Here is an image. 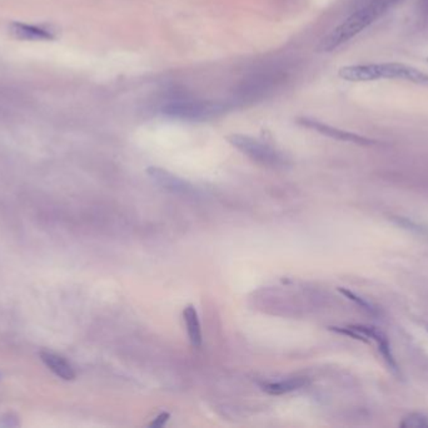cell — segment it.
<instances>
[{
    "label": "cell",
    "mask_w": 428,
    "mask_h": 428,
    "mask_svg": "<svg viewBox=\"0 0 428 428\" xmlns=\"http://www.w3.org/2000/svg\"><path fill=\"white\" fill-rule=\"evenodd\" d=\"M401 1L402 0H372L371 3L349 16L344 23L339 24L337 28L322 42L320 49L328 53L337 49L338 47L344 46V43L353 39L355 35L362 33L394 6L400 4Z\"/></svg>",
    "instance_id": "1"
},
{
    "label": "cell",
    "mask_w": 428,
    "mask_h": 428,
    "mask_svg": "<svg viewBox=\"0 0 428 428\" xmlns=\"http://www.w3.org/2000/svg\"><path fill=\"white\" fill-rule=\"evenodd\" d=\"M339 78L348 82H373L378 80H398L417 86L428 87V75L411 66L402 63L357 64L346 66L338 71Z\"/></svg>",
    "instance_id": "2"
},
{
    "label": "cell",
    "mask_w": 428,
    "mask_h": 428,
    "mask_svg": "<svg viewBox=\"0 0 428 428\" xmlns=\"http://www.w3.org/2000/svg\"><path fill=\"white\" fill-rule=\"evenodd\" d=\"M233 147L248 156L251 160L268 167H281L286 164L283 154L270 145L246 135H231L227 137Z\"/></svg>",
    "instance_id": "3"
},
{
    "label": "cell",
    "mask_w": 428,
    "mask_h": 428,
    "mask_svg": "<svg viewBox=\"0 0 428 428\" xmlns=\"http://www.w3.org/2000/svg\"><path fill=\"white\" fill-rule=\"evenodd\" d=\"M222 111V107L217 103L197 99H175L167 103L163 107V112L170 117L186 121L207 120L214 114Z\"/></svg>",
    "instance_id": "4"
},
{
    "label": "cell",
    "mask_w": 428,
    "mask_h": 428,
    "mask_svg": "<svg viewBox=\"0 0 428 428\" xmlns=\"http://www.w3.org/2000/svg\"><path fill=\"white\" fill-rule=\"evenodd\" d=\"M297 122L306 128H310V130L321 133L323 136L337 140V141H342V142L353 143L357 146H363V147H372V146L378 143L376 140L360 136V135H357L353 132L344 131V130H339L337 127L329 126V125H326L323 122L307 118V117L298 118Z\"/></svg>",
    "instance_id": "5"
},
{
    "label": "cell",
    "mask_w": 428,
    "mask_h": 428,
    "mask_svg": "<svg viewBox=\"0 0 428 428\" xmlns=\"http://www.w3.org/2000/svg\"><path fill=\"white\" fill-rule=\"evenodd\" d=\"M148 175L151 176L153 181L159 185L160 188L172 191L175 194L189 195L194 192L193 186L186 181H183L180 177L175 176L173 173L158 169V167H149Z\"/></svg>",
    "instance_id": "6"
},
{
    "label": "cell",
    "mask_w": 428,
    "mask_h": 428,
    "mask_svg": "<svg viewBox=\"0 0 428 428\" xmlns=\"http://www.w3.org/2000/svg\"><path fill=\"white\" fill-rule=\"evenodd\" d=\"M9 32L17 39L32 40V42H45L56 38L51 29L43 28L39 25L27 23H13L9 27Z\"/></svg>",
    "instance_id": "7"
},
{
    "label": "cell",
    "mask_w": 428,
    "mask_h": 428,
    "mask_svg": "<svg viewBox=\"0 0 428 428\" xmlns=\"http://www.w3.org/2000/svg\"><path fill=\"white\" fill-rule=\"evenodd\" d=\"M40 360H43L44 365L58 377L62 378L64 381L75 379V372H74L73 367L61 355L49 352V350H43V352H40Z\"/></svg>",
    "instance_id": "8"
},
{
    "label": "cell",
    "mask_w": 428,
    "mask_h": 428,
    "mask_svg": "<svg viewBox=\"0 0 428 428\" xmlns=\"http://www.w3.org/2000/svg\"><path fill=\"white\" fill-rule=\"evenodd\" d=\"M184 322H186L188 338L193 348H201L202 347L203 338L202 329H201V322L198 318V313L193 305H188L183 312Z\"/></svg>",
    "instance_id": "9"
},
{
    "label": "cell",
    "mask_w": 428,
    "mask_h": 428,
    "mask_svg": "<svg viewBox=\"0 0 428 428\" xmlns=\"http://www.w3.org/2000/svg\"><path fill=\"white\" fill-rule=\"evenodd\" d=\"M307 383L308 382L304 378H289L286 381H278V382L262 383L260 387L265 393L281 396V394H287L293 391L303 389L304 386H307Z\"/></svg>",
    "instance_id": "10"
},
{
    "label": "cell",
    "mask_w": 428,
    "mask_h": 428,
    "mask_svg": "<svg viewBox=\"0 0 428 428\" xmlns=\"http://www.w3.org/2000/svg\"><path fill=\"white\" fill-rule=\"evenodd\" d=\"M374 342L377 344L378 352L382 355L386 365H389V369L394 372V374H400V368H398L397 360H396L394 353H392V348H391V344H389L387 336L382 331L379 334V337Z\"/></svg>",
    "instance_id": "11"
},
{
    "label": "cell",
    "mask_w": 428,
    "mask_h": 428,
    "mask_svg": "<svg viewBox=\"0 0 428 428\" xmlns=\"http://www.w3.org/2000/svg\"><path fill=\"white\" fill-rule=\"evenodd\" d=\"M338 291L344 295V297L349 299L351 302H355V305H358L360 308L366 310L367 313H371V314H377V309L376 307L371 304L370 302H367L365 298L360 297L358 294H355V291H349V289H344V288H338Z\"/></svg>",
    "instance_id": "12"
},
{
    "label": "cell",
    "mask_w": 428,
    "mask_h": 428,
    "mask_svg": "<svg viewBox=\"0 0 428 428\" xmlns=\"http://www.w3.org/2000/svg\"><path fill=\"white\" fill-rule=\"evenodd\" d=\"M400 427L402 428H424L428 427V417L421 412H412L410 415L403 417L401 421Z\"/></svg>",
    "instance_id": "13"
},
{
    "label": "cell",
    "mask_w": 428,
    "mask_h": 428,
    "mask_svg": "<svg viewBox=\"0 0 428 428\" xmlns=\"http://www.w3.org/2000/svg\"><path fill=\"white\" fill-rule=\"evenodd\" d=\"M169 417H170V415H169L168 412H163V413H160L157 418H154V421H153L152 423H149V427H163L164 424L168 422Z\"/></svg>",
    "instance_id": "14"
},
{
    "label": "cell",
    "mask_w": 428,
    "mask_h": 428,
    "mask_svg": "<svg viewBox=\"0 0 428 428\" xmlns=\"http://www.w3.org/2000/svg\"><path fill=\"white\" fill-rule=\"evenodd\" d=\"M394 220V223L398 224L401 226H403L405 228H411V230H417V231H420V228L417 226L416 224L412 223L411 220H408V219H405V217H392Z\"/></svg>",
    "instance_id": "15"
},
{
    "label": "cell",
    "mask_w": 428,
    "mask_h": 428,
    "mask_svg": "<svg viewBox=\"0 0 428 428\" xmlns=\"http://www.w3.org/2000/svg\"><path fill=\"white\" fill-rule=\"evenodd\" d=\"M427 331H428V326H427Z\"/></svg>",
    "instance_id": "16"
},
{
    "label": "cell",
    "mask_w": 428,
    "mask_h": 428,
    "mask_svg": "<svg viewBox=\"0 0 428 428\" xmlns=\"http://www.w3.org/2000/svg\"><path fill=\"white\" fill-rule=\"evenodd\" d=\"M427 6H428V1H427Z\"/></svg>",
    "instance_id": "17"
},
{
    "label": "cell",
    "mask_w": 428,
    "mask_h": 428,
    "mask_svg": "<svg viewBox=\"0 0 428 428\" xmlns=\"http://www.w3.org/2000/svg\"><path fill=\"white\" fill-rule=\"evenodd\" d=\"M427 61H428V58H427Z\"/></svg>",
    "instance_id": "18"
}]
</instances>
